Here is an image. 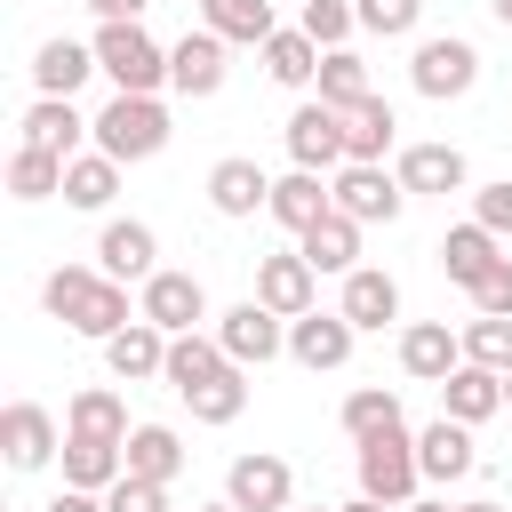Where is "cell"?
I'll return each instance as SVG.
<instances>
[{
  "label": "cell",
  "instance_id": "obj_55",
  "mask_svg": "<svg viewBox=\"0 0 512 512\" xmlns=\"http://www.w3.org/2000/svg\"><path fill=\"white\" fill-rule=\"evenodd\" d=\"M296 8H304V0H296Z\"/></svg>",
  "mask_w": 512,
  "mask_h": 512
},
{
  "label": "cell",
  "instance_id": "obj_13",
  "mask_svg": "<svg viewBox=\"0 0 512 512\" xmlns=\"http://www.w3.org/2000/svg\"><path fill=\"white\" fill-rule=\"evenodd\" d=\"M96 264L112 272V280H152L160 272V232L144 224V216H104V232H96Z\"/></svg>",
  "mask_w": 512,
  "mask_h": 512
},
{
  "label": "cell",
  "instance_id": "obj_49",
  "mask_svg": "<svg viewBox=\"0 0 512 512\" xmlns=\"http://www.w3.org/2000/svg\"><path fill=\"white\" fill-rule=\"evenodd\" d=\"M456 512H504V504H488V496H464V504H456Z\"/></svg>",
  "mask_w": 512,
  "mask_h": 512
},
{
  "label": "cell",
  "instance_id": "obj_18",
  "mask_svg": "<svg viewBox=\"0 0 512 512\" xmlns=\"http://www.w3.org/2000/svg\"><path fill=\"white\" fill-rule=\"evenodd\" d=\"M392 176L408 184V200H416V192H432V200L472 192V160H464L456 144H400V168H392Z\"/></svg>",
  "mask_w": 512,
  "mask_h": 512
},
{
  "label": "cell",
  "instance_id": "obj_52",
  "mask_svg": "<svg viewBox=\"0 0 512 512\" xmlns=\"http://www.w3.org/2000/svg\"><path fill=\"white\" fill-rule=\"evenodd\" d=\"M200 512H240V504H232V496H216V504H200Z\"/></svg>",
  "mask_w": 512,
  "mask_h": 512
},
{
  "label": "cell",
  "instance_id": "obj_6",
  "mask_svg": "<svg viewBox=\"0 0 512 512\" xmlns=\"http://www.w3.org/2000/svg\"><path fill=\"white\" fill-rule=\"evenodd\" d=\"M328 192H336V208H344L352 224H392V216L408 208V184H400L384 160H344V168L328 176Z\"/></svg>",
  "mask_w": 512,
  "mask_h": 512
},
{
  "label": "cell",
  "instance_id": "obj_33",
  "mask_svg": "<svg viewBox=\"0 0 512 512\" xmlns=\"http://www.w3.org/2000/svg\"><path fill=\"white\" fill-rule=\"evenodd\" d=\"M64 432H96V440H128L136 424H128V400H120L112 384H88V392H72V408H64Z\"/></svg>",
  "mask_w": 512,
  "mask_h": 512
},
{
  "label": "cell",
  "instance_id": "obj_23",
  "mask_svg": "<svg viewBox=\"0 0 512 512\" xmlns=\"http://www.w3.org/2000/svg\"><path fill=\"white\" fill-rule=\"evenodd\" d=\"M440 416H456V424H488V416H504V376L480 368V360L448 368V376H440Z\"/></svg>",
  "mask_w": 512,
  "mask_h": 512
},
{
  "label": "cell",
  "instance_id": "obj_42",
  "mask_svg": "<svg viewBox=\"0 0 512 512\" xmlns=\"http://www.w3.org/2000/svg\"><path fill=\"white\" fill-rule=\"evenodd\" d=\"M360 8V32H376V40H416V24H424V0H352Z\"/></svg>",
  "mask_w": 512,
  "mask_h": 512
},
{
  "label": "cell",
  "instance_id": "obj_44",
  "mask_svg": "<svg viewBox=\"0 0 512 512\" xmlns=\"http://www.w3.org/2000/svg\"><path fill=\"white\" fill-rule=\"evenodd\" d=\"M472 224H488L496 240L512 232V176H496V184H472Z\"/></svg>",
  "mask_w": 512,
  "mask_h": 512
},
{
  "label": "cell",
  "instance_id": "obj_11",
  "mask_svg": "<svg viewBox=\"0 0 512 512\" xmlns=\"http://www.w3.org/2000/svg\"><path fill=\"white\" fill-rule=\"evenodd\" d=\"M0 448H8L16 472H48V464L64 456V424H56L40 400H8V416H0Z\"/></svg>",
  "mask_w": 512,
  "mask_h": 512
},
{
  "label": "cell",
  "instance_id": "obj_12",
  "mask_svg": "<svg viewBox=\"0 0 512 512\" xmlns=\"http://www.w3.org/2000/svg\"><path fill=\"white\" fill-rule=\"evenodd\" d=\"M16 128H24V144H40V152H56V160H72V152L96 144V120H88L72 96H32Z\"/></svg>",
  "mask_w": 512,
  "mask_h": 512
},
{
  "label": "cell",
  "instance_id": "obj_35",
  "mask_svg": "<svg viewBox=\"0 0 512 512\" xmlns=\"http://www.w3.org/2000/svg\"><path fill=\"white\" fill-rule=\"evenodd\" d=\"M392 144H400V120H392L384 96H368V104L344 112V152H352V160H384Z\"/></svg>",
  "mask_w": 512,
  "mask_h": 512
},
{
  "label": "cell",
  "instance_id": "obj_27",
  "mask_svg": "<svg viewBox=\"0 0 512 512\" xmlns=\"http://www.w3.org/2000/svg\"><path fill=\"white\" fill-rule=\"evenodd\" d=\"M88 72H104L96 48H88V40H64V32L40 40V56H32V88H40V96H80Z\"/></svg>",
  "mask_w": 512,
  "mask_h": 512
},
{
  "label": "cell",
  "instance_id": "obj_47",
  "mask_svg": "<svg viewBox=\"0 0 512 512\" xmlns=\"http://www.w3.org/2000/svg\"><path fill=\"white\" fill-rule=\"evenodd\" d=\"M144 8H152V0H88L96 24H144Z\"/></svg>",
  "mask_w": 512,
  "mask_h": 512
},
{
  "label": "cell",
  "instance_id": "obj_54",
  "mask_svg": "<svg viewBox=\"0 0 512 512\" xmlns=\"http://www.w3.org/2000/svg\"><path fill=\"white\" fill-rule=\"evenodd\" d=\"M304 512H336V504H304Z\"/></svg>",
  "mask_w": 512,
  "mask_h": 512
},
{
  "label": "cell",
  "instance_id": "obj_24",
  "mask_svg": "<svg viewBox=\"0 0 512 512\" xmlns=\"http://www.w3.org/2000/svg\"><path fill=\"white\" fill-rule=\"evenodd\" d=\"M336 208V192H328V176L320 168H288V176H272V224H288V232H312L320 216Z\"/></svg>",
  "mask_w": 512,
  "mask_h": 512
},
{
  "label": "cell",
  "instance_id": "obj_17",
  "mask_svg": "<svg viewBox=\"0 0 512 512\" xmlns=\"http://www.w3.org/2000/svg\"><path fill=\"white\" fill-rule=\"evenodd\" d=\"M336 312H344L360 336H384V328L400 320V280H392L384 264H352V272H344V296H336Z\"/></svg>",
  "mask_w": 512,
  "mask_h": 512
},
{
  "label": "cell",
  "instance_id": "obj_36",
  "mask_svg": "<svg viewBox=\"0 0 512 512\" xmlns=\"http://www.w3.org/2000/svg\"><path fill=\"white\" fill-rule=\"evenodd\" d=\"M8 200H64V160L40 144H16L8 152Z\"/></svg>",
  "mask_w": 512,
  "mask_h": 512
},
{
  "label": "cell",
  "instance_id": "obj_25",
  "mask_svg": "<svg viewBox=\"0 0 512 512\" xmlns=\"http://www.w3.org/2000/svg\"><path fill=\"white\" fill-rule=\"evenodd\" d=\"M224 368H232V352L216 344V328H184V336H168V376H160V384L184 400L192 384H208V376H224Z\"/></svg>",
  "mask_w": 512,
  "mask_h": 512
},
{
  "label": "cell",
  "instance_id": "obj_1",
  "mask_svg": "<svg viewBox=\"0 0 512 512\" xmlns=\"http://www.w3.org/2000/svg\"><path fill=\"white\" fill-rule=\"evenodd\" d=\"M40 304H48V320H64L72 336H96V344L136 320L128 280H112L104 264H56V272L40 280Z\"/></svg>",
  "mask_w": 512,
  "mask_h": 512
},
{
  "label": "cell",
  "instance_id": "obj_53",
  "mask_svg": "<svg viewBox=\"0 0 512 512\" xmlns=\"http://www.w3.org/2000/svg\"><path fill=\"white\" fill-rule=\"evenodd\" d=\"M504 408H512V368H504Z\"/></svg>",
  "mask_w": 512,
  "mask_h": 512
},
{
  "label": "cell",
  "instance_id": "obj_21",
  "mask_svg": "<svg viewBox=\"0 0 512 512\" xmlns=\"http://www.w3.org/2000/svg\"><path fill=\"white\" fill-rule=\"evenodd\" d=\"M208 208L240 224V216H256V208H272V176H264V168H256L248 152H224V160L208 168Z\"/></svg>",
  "mask_w": 512,
  "mask_h": 512
},
{
  "label": "cell",
  "instance_id": "obj_7",
  "mask_svg": "<svg viewBox=\"0 0 512 512\" xmlns=\"http://www.w3.org/2000/svg\"><path fill=\"white\" fill-rule=\"evenodd\" d=\"M216 344H224L240 368H264V360H280V352H288V320H280L272 304L240 296V304H224V312H216Z\"/></svg>",
  "mask_w": 512,
  "mask_h": 512
},
{
  "label": "cell",
  "instance_id": "obj_28",
  "mask_svg": "<svg viewBox=\"0 0 512 512\" xmlns=\"http://www.w3.org/2000/svg\"><path fill=\"white\" fill-rule=\"evenodd\" d=\"M112 200H120V160H112V152H96V144H88V152H72V160H64V208L104 216Z\"/></svg>",
  "mask_w": 512,
  "mask_h": 512
},
{
  "label": "cell",
  "instance_id": "obj_41",
  "mask_svg": "<svg viewBox=\"0 0 512 512\" xmlns=\"http://www.w3.org/2000/svg\"><path fill=\"white\" fill-rule=\"evenodd\" d=\"M296 24H304L320 48H352V32H360V8H352V0H304V8H296Z\"/></svg>",
  "mask_w": 512,
  "mask_h": 512
},
{
  "label": "cell",
  "instance_id": "obj_15",
  "mask_svg": "<svg viewBox=\"0 0 512 512\" xmlns=\"http://www.w3.org/2000/svg\"><path fill=\"white\" fill-rule=\"evenodd\" d=\"M136 312H144L152 328L184 336V328H200V320H208V288H200L192 272H168V264H160V272L136 288Z\"/></svg>",
  "mask_w": 512,
  "mask_h": 512
},
{
  "label": "cell",
  "instance_id": "obj_34",
  "mask_svg": "<svg viewBox=\"0 0 512 512\" xmlns=\"http://www.w3.org/2000/svg\"><path fill=\"white\" fill-rule=\"evenodd\" d=\"M312 96H320V104H336V112H352V104H368V96H376V80H368V64H360L352 48H328V56H320Z\"/></svg>",
  "mask_w": 512,
  "mask_h": 512
},
{
  "label": "cell",
  "instance_id": "obj_31",
  "mask_svg": "<svg viewBox=\"0 0 512 512\" xmlns=\"http://www.w3.org/2000/svg\"><path fill=\"white\" fill-rule=\"evenodd\" d=\"M320 56H328V48H320L304 24H280V32L264 40V72H272L280 88H312V80H320Z\"/></svg>",
  "mask_w": 512,
  "mask_h": 512
},
{
  "label": "cell",
  "instance_id": "obj_50",
  "mask_svg": "<svg viewBox=\"0 0 512 512\" xmlns=\"http://www.w3.org/2000/svg\"><path fill=\"white\" fill-rule=\"evenodd\" d=\"M400 512H456V504H432V496H416V504H400Z\"/></svg>",
  "mask_w": 512,
  "mask_h": 512
},
{
  "label": "cell",
  "instance_id": "obj_38",
  "mask_svg": "<svg viewBox=\"0 0 512 512\" xmlns=\"http://www.w3.org/2000/svg\"><path fill=\"white\" fill-rule=\"evenodd\" d=\"M336 424H344L352 440H368V432H392V424H408V416H400V392H392V384H360V392H344Z\"/></svg>",
  "mask_w": 512,
  "mask_h": 512
},
{
  "label": "cell",
  "instance_id": "obj_3",
  "mask_svg": "<svg viewBox=\"0 0 512 512\" xmlns=\"http://www.w3.org/2000/svg\"><path fill=\"white\" fill-rule=\"evenodd\" d=\"M352 472H360V496H376V504H416V488H424L416 432H408V424H392V432L352 440Z\"/></svg>",
  "mask_w": 512,
  "mask_h": 512
},
{
  "label": "cell",
  "instance_id": "obj_22",
  "mask_svg": "<svg viewBox=\"0 0 512 512\" xmlns=\"http://www.w3.org/2000/svg\"><path fill=\"white\" fill-rule=\"evenodd\" d=\"M416 464H424V480H440V488L472 480V464H480V448H472V424H456V416H432V424L416 432Z\"/></svg>",
  "mask_w": 512,
  "mask_h": 512
},
{
  "label": "cell",
  "instance_id": "obj_30",
  "mask_svg": "<svg viewBox=\"0 0 512 512\" xmlns=\"http://www.w3.org/2000/svg\"><path fill=\"white\" fill-rule=\"evenodd\" d=\"M496 256H504V248H496V232H488V224H448V232H440V272H448L464 296L480 288V272H488Z\"/></svg>",
  "mask_w": 512,
  "mask_h": 512
},
{
  "label": "cell",
  "instance_id": "obj_2",
  "mask_svg": "<svg viewBox=\"0 0 512 512\" xmlns=\"http://www.w3.org/2000/svg\"><path fill=\"white\" fill-rule=\"evenodd\" d=\"M168 104L160 96H128V88H112V104L96 112V152H112L120 168H136V160H152V152H168Z\"/></svg>",
  "mask_w": 512,
  "mask_h": 512
},
{
  "label": "cell",
  "instance_id": "obj_20",
  "mask_svg": "<svg viewBox=\"0 0 512 512\" xmlns=\"http://www.w3.org/2000/svg\"><path fill=\"white\" fill-rule=\"evenodd\" d=\"M448 368H464V328H448V320H408V328H400V376L440 384Z\"/></svg>",
  "mask_w": 512,
  "mask_h": 512
},
{
  "label": "cell",
  "instance_id": "obj_40",
  "mask_svg": "<svg viewBox=\"0 0 512 512\" xmlns=\"http://www.w3.org/2000/svg\"><path fill=\"white\" fill-rule=\"evenodd\" d=\"M464 360H480V368H512V320L504 312H472L464 320Z\"/></svg>",
  "mask_w": 512,
  "mask_h": 512
},
{
  "label": "cell",
  "instance_id": "obj_26",
  "mask_svg": "<svg viewBox=\"0 0 512 512\" xmlns=\"http://www.w3.org/2000/svg\"><path fill=\"white\" fill-rule=\"evenodd\" d=\"M56 464H64V480H72V488H96V496H104V488H112V480L128 472V440L64 432V456H56Z\"/></svg>",
  "mask_w": 512,
  "mask_h": 512
},
{
  "label": "cell",
  "instance_id": "obj_45",
  "mask_svg": "<svg viewBox=\"0 0 512 512\" xmlns=\"http://www.w3.org/2000/svg\"><path fill=\"white\" fill-rule=\"evenodd\" d=\"M472 312H504V320H512V256H496V264L480 272V288H472Z\"/></svg>",
  "mask_w": 512,
  "mask_h": 512
},
{
  "label": "cell",
  "instance_id": "obj_39",
  "mask_svg": "<svg viewBox=\"0 0 512 512\" xmlns=\"http://www.w3.org/2000/svg\"><path fill=\"white\" fill-rule=\"evenodd\" d=\"M128 472H144V480H176V472H184V440H176V424H136V432H128Z\"/></svg>",
  "mask_w": 512,
  "mask_h": 512
},
{
  "label": "cell",
  "instance_id": "obj_8",
  "mask_svg": "<svg viewBox=\"0 0 512 512\" xmlns=\"http://www.w3.org/2000/svg\"><path fill=\"white\" fill-rule=\"evenodd\" d=\"M224 496H232L240 512H296V472H288V456L248 448V456L224 464Z\"/></svg>",
  "mask_w": 512,
  "mask_h": 512
},
{
  "label": "cell",
  "instance_id": "obj_46",
  "mask_svg": "<svg viewBox=\"0 0 512 512\" xmlns=\"http://www.w3.org/2000/svg\"><path fill=\"white\" fill-rule=\"evenodd\" d=\"M40 512H112V504H104L96 488H72V480H64V488H56V496H48Z\"/></svg>",
  "mask_w": 512,
  "mask_h": 512
},
{
  "label": "cell",
  "instance_id": "obj_16",
  "mask_svg": "<svg viewBox=\"0 0 512 512\" xmlns=\"http://www.w3.org/2000/svg\"><path fill=\"white\" fill-rule=\"evenodd\" d=\"M224 48H232V40H224V32H208V24H200V32H184V40L168 48V88H176V96H192V104H200V96H216V88H224V72H232V64H224Z\"/></svg>",
  "mask_w": 512,
  "mask_h": 512
},
{
  "label": "cell",
  "instance_id": "obj_37",
  "mask_svg": "<svg viewBox=\"0 0 512 512\" xmlns=\"http://www.w3.org/2000/svg\"><path fill=\"white\" fill-rule=\"evenodd\" d=\"M184 408H192L200 424H240V408H248V368L232 360L224 376H208V384H192V392H184Z\"/></svg>",
  "mask_w": 512,
  "mask_h": 512
},
{
  "label": "cell",
  "instance_id": "obj_19",
  "mask_svg": "<svg viewBox=\"0 0 512 512\" xmlns=\"http://www.w3.org/2000/svg\"><path fill=\"white\" fill-rule=\"evenodd\" d=\"M104 368H112V384H152V376H168V328H152V320L136 312L120 336H104Z\"/></svg>",
  "mask_w": 512,
  "mask_h": 512
},
{
  "label": "cell",
  "instance_id": "obj_4",
  "mask_svg": "<svg viewBox=\"0 0 512 512\" xmlns=\"http://www.w3.org/2000/svg\"><path fill=\"white\" fill-rule=\"evenodd\" d=\"M88 48H96V64H104L112 88H128V96H160L168 88V48L144 24H96Z\"/></svg>",
  "mask_w": 512,
  "mask_h": 512
},
{
  "label": "cell",
  "instance_id": "obj_51",
  "mask_svg": "<svg viewBox=\"0 0 512 512\" xmlns=\"http://www.w3.org/2000/svg\"><path fill=\"white\" fill-rule=\"evenodd\" d=\"M488 16H496V24H504V32H512V0H488Z\"/></svg>",
  "mask_w": 512,
  "mask_h": 512
},
{
  "label": "cell",
  "instance_id": "obj_10",
  "mask_svg": "<svg viewBox=\"0 0 512 512\" xmlns=\"http://www.w3.org/2000/svg\"><path fill=\"white\" fill-rule=\"evenodd\" d=\"M352 344H360V328L344 320V312H304V320H288V360L296 368H312V376H336L344 360H352Z\"/></svg>",
  "mask_w": 512,
  "mask_h": 512
},
{
  "label": "cell",
  "instance_id": "obj_48",
  "mask_svg": "<svg viewBox=\"0 0 512 512\" xmlns=\"http://www.w3.org/2000/svg\"><path fill=\"white\" fill-rule=\"evenodd\" d=\"M336 512H400V504H376V496H352V504H336Z\"/></svg>",
  "mask_w": 512,
  "mask_h": 512
},
{
  "label": "cell",
  "instance_id": "obj_29",
  "mask_svg": "<svg viewBox=\"0 0 512 512\" xmlns=\"http://www.w3.org/2000/svg\"><path fill=\"white\" fill-rule=\"evenodd\" d=\"M360 232H368V224H352L344 208H328L312 232H296V248H304L312 272H352V264H360Z\"/></svg>",
  "mask_w": 512,
  "mask_h": 512
},
{
  "label": "cell",
  "instance_id": "obj_9",
  "mask_svg": "<svg viewBox=\"0 0 512 512\" xmlns=\"http://www.w3.org/2000/svg\"><path fill=\"white\" fill-rule=\"evenodd\" d=\"M280 136H288V160H296V168L336 176V168L352 160V152H344V112H336V104H320V96H312V104H296Z\"/></svg>",
  "mask_w": 512,
  "mask_h": 512
},
{
  "label": "cell",
  "instance_id": "obj_5",
  "mask_svg": "<svg viewBox=\"0 0 512 512\" xmlns=\"http://www.w3.org/2000/svg\"><path fill=\"white\" fill-rule=\"evenodd\" d=\"M408 80H416V96L456 104V96H472V88H480V48H472V40H456V32H432V40H416Z\"/></svg>",
  "mask_w": 512,
  "mask_h": 512
},
{
  "label": "cell",
  "instance_id": "obj_32",
  "mask_svg": "<svg viewBox=\"0 0 512 512\" xmlns=\"http://www.w3.org/2000/svg\"><path fill=\"white\" fill-rule=\"evenodd\" d=\"M200 24L224 32L232 48H264L280 24H272V0H200Z\"/></svg>",
  "mask_w": 512,
  "mask_h": 512
},
{
  "label": "cell",
  "instance_id": "obj_14",
  "mask_svg": "<svg viewBox=\"0 0 512 512\" xmlns=\"http://www.w3.org/2000/svg\"><path fill=\"white\" fill-rule=\"evenodd\" d=\"M256 304H272L280 320H304L320 304V272L304 264V248H280V256H256Z\"/></svg>",
  "mask_w": 512,
  "mask_h": 512
},
{
  "label": "cell",
  "instance_id": "obj_43",
  "mask_svg": "<svg viewBox=\"0 0 512 512\" xmlns=\"http://www.w3.org/2000/svg\"><path fill=\"white\" fill-rule=\"evenodd\" d=\"M104 504H112V512H168V480H144V472H120V480L104 488Z\"/></svg>",
  "mask_w": 512,
  "mask_h": 512
}]
</instances>
